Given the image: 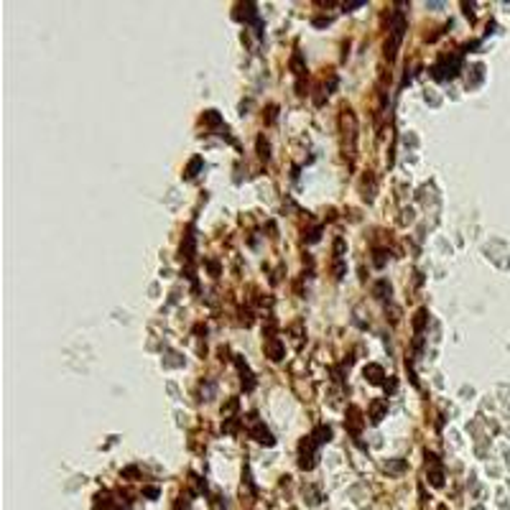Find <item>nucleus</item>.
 I'll use <instances>...</instances> for the list:
<instances>
[{"instance_id":"obj_1","label":"nucleus","mask_w":510,"mask_h":510,"mask_svg":"<svg viewBox=\"0 0 510 510\" xmlns=\"http://www.w3.org/2000/svg\"><path fill=\"white\" fill-rule=\"evenodd\" d=\"M403 34H406V16H403L401 10H396L393 21H391V38H388V43H385L388 62H393V59H396V51H398L401 41H403Z\"/></svg>"},{"instance_id":"obj_11","label":"nucleus","mask_w":510,"mask_h":510,"mask_svg":"<svg viewBox=\"0 0 510 510\" xmlns=\"http://www.w3.org/2000/svg\"><path fill=\"white\" fill-rule=\"evenodd\" d=\"M350 416H352V418H350V431L357 437V434H360V426H363V421H360V408H350Z\"/></svg>"},{"instance_id":"obj_18","label":"nucleus","mask_w":510,"mask_h":510,"mask_svg":"<svg viewBox=\"0 0 510 510\" xmlns=\"http://www.w3.org/2000/svg\"><path fill=\"white\" fill-rule=\"evenodd\" d=\"M235 408H237V398H232V401L227 403V408H222V413H232Z\"/></svg>"},{"instance_id":"obj_16","label":"nucleus","mask_w":510,"mask_h":510,"mask_svg":"<svg viewBox=\"0 0 510 510\" xmlns=\"http://www.w3.org/2000/svg\"><path fill=\"white\" fill-rule=\"evenodd\" d=\"M199 166H202V158H194V161L189 163V169L184 171V176H186V179H191L194 174H197V169H199Z\"/></svg>"},{"instance_id":"obj_9","label":"nucleus","mask_w":510,"mask_h":510,"mask_svg":"<svg viewBox=\"0 0 510 510\" xmlns=\"http://www.w3.org/2000/svg\"><path fill=\"white\" fill-rule=\"evenodd\" d=\"M311 439L317 444H327L329 439H332V429H329V426H317L314 434H311Z\"/></svg>"},{"instance_id":"obj_7","label":"nucleus","mask_w":510,"mask_h":510,"mask_svg":"<svg viewBox=\"0 0 510 510\" xmlns=\"http://www.w3.org/2000/svg\"><path fill=\"white\" fill-rule=\"evenodd\" d=\"M388 413V403L385 401H372L370 403V421L372 424H380Z\"/></svg>"},{"instance_id":"obj_12","label":"nucleus","mask_w":510,"mask_h":510,"mask_svg":"<svg viewBox=\"0 0 510 510\" xmlns=\"http://www.w3.org/2000/svg\"><path fill=\"white\" fill-rule=\"evenodd\" d=\"M258 156H260L263 161H268V158H271V146H268V141H265L263 136L258 138Z\"/></svg>"},{"instance_id":"obj_15","label":"nucleus","mask_w":510,"mask_h":510,"mask_svg":"<svg viewBox=\"0 0 510 510\" xmlns=\"http://www.w3.org/2000/svg\"><path fill=\"white\" fill-rule=\"evenodd\" d=\"M204 123H209V125H219L222 117H219L215 110H207V112H204Z\"/></svg>"},{"instance_id":"obj_5","label":"nucleus","mask_w":510,"mask_h":510,"mask_svg":"<svg viewBox=\"0 0 510 510\" xmlns=\"http://www.w3.org/2000/svg\"><path fill=\"white\" fill-rule=\"evenodd\" d=\"M235 365H237V370H240V378H243V388H245V391H253V388H255V380H253L250 367L243 363V357H235Z\"/></svg>"},{"instance_id":"obj_14","label":"nucleus","mask_w":510,"mask_h":510,"mask_svg":"<svg viewBox=\"0 0 510 510\" xmlns=\"http://www.w3.org/2000/svg\"><path fill=\"white\" fill-rule=\"evenodd\" d=\"M182 255L184 258H191L194 255V237L191 235H186V245H182Z\"/></svg>"},{"instance_id":"obj_3","label":"nucleus","mask_w":510,"mask_h":510,"mask_svg":"<svg viewBox=\"0 0 510 510\" xmlns=\"http://www.w3.org/2000/svg\"><path fill=\"white\" fill-rule=\"evenodd\" d=\"M250 437L255 439V441H260V444H265V446H273L276 444V439H273V434L268 431L263 424H253V429H250Z\"/></svg>"},{"instance_id":"obj_4","label":"nucleus","mask_w":510,"mask_h":510,"mask_svg":"<svg viewBox=\"0 0 510 510\" xmlns=\"http://www.w3.org/2000/svg\"><path fill=\"white\" fill-rule=\"evenodd\" d=\"M265 355L273 360V363H278V360H283V342L278 337H268L265 342Z\"/></svg>"},{"instance_id":"obj_19","label":"nucleus","mask_w":510,"mask_h":510,"mask_svg":"<svg viewBox=\"0 0 510 510\" xmlns=\"http://www.w3.org/2000/svg\"><path fill=\"white\" fill-rule=\"evenodd\" d=\"M314 23H317V26H327V23H329V18H317Z\"/></svg>"},{"instance_id":"obj_17","label":"nucleus","mask_w":510,"mask_h":510,"mask_svg":"<svg viewBox=\"0 0 510 510\" xmlns=\"http://www.w3.org/2000/svg\"><path fill=\"white\" fill-rule=\"evenodd\" d=\"M291 67H293V72H296V74H304V64H301V54H293V59H291Z\"/></svg>"},{"instance_id":"obj_13","label":"nucleus","mask_w":510,"mask_h":510,"mask_svg":"<svg viewBox=\"0 0 510 510\" xmlns=\"http://www.w3.org/2000/svg\"><path fill=\"white\" fill-rule=\"evenodd\" d=\"M426 319H429V314H426V309H421V311L416 314V319H413V329H416V332H421V329H424Z\"/></svg>"},{"instance_id":"obj_2","label":"nucleus","mask_w":510,"mask_h":510,"mask_svg":"<svg viewBox=\"0 0 510 510\" xmlns=\"http://www.w3.org/2000/svg\"><path fill=\"white\" fill-rule=\"evenodd\" d=\"M314 459H317V441L311 437L301 441V449H298V467L301 470H311L314 467Z\"/></svg>"},{"instance_id":"obj_10","label":"nucleus","mask_w":510,"mask_h":510,"mask_svg":"<svg viewBox=\"0 0 510 510\" xmlns=\"http://www.w3.org/2000/svg\"><path fill=\"white\" fill-rule=\"evenodd\" d=\"M372 293L378 296V298H388V296H391V283H388V281H378V283H375V289H372Z\"/></svg>"},{"instance_id":"obj_6","label":"nucleus","mask_w":510,"mask_h":510,"mask_svg":"<svg viewBox=\"0 0 510 510\" xmlns=\"http://www.w3.org/2000/svg\"><path fill=\"white\" fill-rule=\"evenodd\" d=\"M426 459H431V470H429L431 485H434V487H441V485H444V472H441V467L437 464V457H434V454H426Z\"/></svg>"},{"instance_id":"obj_8","label":"nucleus","mask_w":510,"mask_h":510,"mask_svg":"<svg viewBox=\"0 0 510 510\" xmlns=\"http://www.w3.org/2000/svg\"><path fill=\"white\" fill-rule=\"evenodd\" d=\"M365 378H367L370 383L378 385V383H383L385 372H383V367H380V365H367V367H365Z\"/></svg>"}]
</instances>
